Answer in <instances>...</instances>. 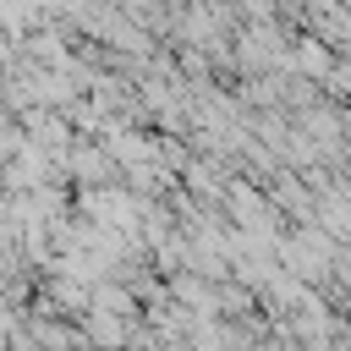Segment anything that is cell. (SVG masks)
I'll list each match as a JSON object with an SVG mask.
<instances>
[{
	"mask_svg": "<svg viewBox=\"0 0 351 351\" xmlns=\"http://www.w3.org/2000/svg\"><path fill=\"white\" fill-rule=\"evenodd\" d=\"M335 60H340V55H335V44H329V38H318V33H302V38H291V44H285V71H296V77H307V82H318Z\"/></svg>",
	"mask_w": 351,
	"mask_h": 351,
	"instance_id": "obj_1",
	"label": "cell"
},
{
	"mask_svg": "<svg viewBox=\"0 0 351 351\" xmlns=\"http://www.w3.org/2000/svg\"><path fill=\"white\" fill-rule=\"evenodd\" d=\"M132 324H137V318H115V313L88 307L77 329H82V340H132Z\"/></svg>",
	"mask_w": 351,
	"mask_h": 351,
	"instance_id": "obj_2",
	"label": "cell"
},
{
	"mask_svg": "<svg viewBox=\"0 0 351 351\" xmlns=\"http://www.w3.org/2000/svg\"><path fill=\"white\" fill-rule=\"evenodd\" d=\"M241 5H247L252 22H269V16H274V0H241Z\"/></svg>",
	"mask_w": 351,
	"mask_h": 351,
	"instance_id": "obj_3",
	"label": "cell"
}]
</instances>
